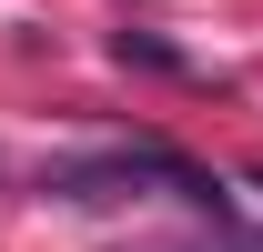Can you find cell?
Segmentation results:
<instances>
[{"instance_id": "obj_1", "label": "cell", "mask_w": 263, "mask_h": 252, "mask_svg": "<svg viewBox=\"0 0 263 252\" xmlns=\"http://www.w3.org/2000/svg\"><path fill=\"white\" fill-rule=\"evenodd\" d=\"M111 51H122V61H142V71H182V51H172V40H152V31H122Z\"/></svg>"}]
</instances>
